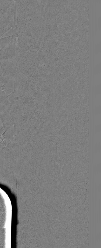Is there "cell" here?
<instances>
[{
	"instance_id": "obj_1",
	"label": "cell",
	"mask_w": 101,
	"mask_h": 248,
	"mask_svg": "<svg viewBox=\"0 0 101 248\" xmlns=\"http://www.w3.org/2000/svg\"><path fill=\"white\" fill-rule=\"evenodd\" d=\"M14 0H0V38L15 25Z\"/></svg>"
},
{
	"instance_id": "obj_2",
	"label": "cell",
	"mask_w": 101,
	"mask_h": 248,
	"mask_svg": "<svg viewBox=\"0 0 101 248\" xmlns=\"http://www.w3.org/2000/svg\"><path fill=\"white\" fill-rule=\"evenodd\" d=\"M12 35L15 38L18 37L20 33V29L17 25H15L12 27Z\"/></svg>"
}]
</instances>
